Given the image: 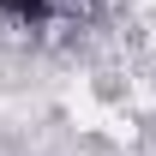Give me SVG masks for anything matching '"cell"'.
<instances>
[{
    "label": "cell",
    "mask_w": 156,
    "mask_h": 156,
    "mask_svg": "<svg viewBox=\"0 0 156 156\" xmlns=\"http://www.w3.org/2000/svg\"><path fill=\"white\" fill-rule=\"evenodd\" d=\"M0 12L12 24H42L48 12H54V0H0Z\"/></svg>",
    "instance_id": "cell-1"
}]
</instances>
